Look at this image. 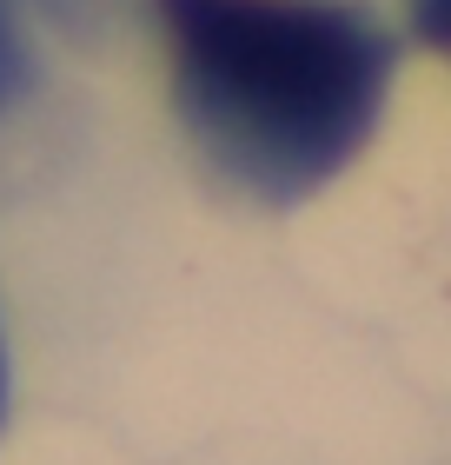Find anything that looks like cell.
Instances as JSON below:
<instances>
[{"label": "cell", "instance_id": "obj_1", "mask_svg": "<svg viewBox=\"0 0 451 465\" xmlns=\"http://www.w3.org/2000/svg\"><path fill=\"white\" fill-rule=\"evenodd\" d=\"M192 146L266 206L326 186L378 126L392 40L352 0H153Z\"/></svg>", "mask_w": 451, "mask_h": 465}, {"label": "cell", "instance_id": "obj_2", "mask_svg": "<svg viewBox=\"0 0 451 465\" xmlns=\"http://www.w3.org/2000/svg\"><path fill=\"white\" fill-rule=\"evenodd\" d=\"M7 7H14V0H7ZM27 7H40L54 27H67V34H93V27H106V20H120L133 0H27Z\"/></svg>", "mask_w": 451, "mask_h": 465}, {"label": "cell", "instance_id": "obj_3", "mask_svg": "<svg viewBox=\"0 0 451 465\" xmlns=\"http://www.w3.org/2000/svg\"><path fill=\"white\" fill-rule=\"evenodd\" d=\"M27 87V54H20V34H14V7L0 0V107Z\"/></svg>", "mask_w": 451, "mask_h": 465}, {"label": "cell", "instance_id": "obj_4", "mask_svg": "<svg viewBox=\"0 0 451 465\" xmlns=\"http://www.w3.org/2000/svg\"><path fill=\"white\" fill-rule=\"evenodd\" d=\"M412 27H418L425 47L451 54V0H412Z\"/></svg>", "mask_w": 451, "mask_h": 465}, {"label": "cell", "instance_id": "obj_5", "mask_svg": "<svg viewBox=\"0 0 451 465\" xmlns=\"http://www.w3.org/2000/svg\"><path fill=\"white\" fill-rule=\"evenodd\" d=\"M0 419H7V346H0Z\"/></svg>", "mask_w": 451, "mask_h": 465}]
</instances>
